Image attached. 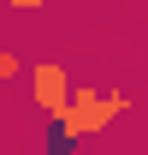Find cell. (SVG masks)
I'll return each instance as SVG.
<instances>
[{"instance_id":"5b68a950","label":"cell","mask_w":148,"mask_h":155,"mask_svg":"<svg viewBox=\"0 0 148 155\" xmlns=\"http://www.w3.org/2000/svg\"><path fill=\"white\" fill-rule=\"evenodd\" d=\"M0 155H6V131H0Z\"/></svg>"},{"instance_id":"6da1fadb","label":"cell","mask_w":148,"mask_h":155,"mask_svg":"<svg viewBox=\"0 0 148 155\" xmlns=\"http://www.w3.org/2000/svg\"><path fill=\"white\" fill-rule=\"evenodd\" d=\"M130 114V90H89V84H77V96H71V107L54 119V137L59 143H83V137H101V131H113V119H125Z\"/></svg>"},{"instance_id":"277c9868","label":"cell","mask_w":148,"mask_h":155,"mask_svg":"<svg viewBox=\"0 0 148 155\" xmlns=\"http://www.w3.org/2000/svg\"><path fill=\"white\" fill-rule=\"evenodd\" d=\"M0 48H6V18H0Z\"/></svg>"},{"instance_id":"7a4b0ae2","label":"cell","mask_w":148,"mask_h":155,"mask_svg":"<svg viewBox=\"0 0 148 155\" xmlns=\"http://www.w3.org/2000/svg\"><path fill=\"white\" fill-rule=\"evenodd\" d=\"M30 96H36V107L48 119H59L65 107H71L77 84H71V72H65L59 60H36V66H30Z\"/></svg>"},{"instance_id":"3957f363","label":"cell","mask_w":148,"mask_h":155,"mask_svg":"<svg viewBox=\"0 0 148 155\" xmlns=\"http://www.w3.org/2000/svg\"><path fill=\"white\" fill-rule=\"evenodd\" d=\"M18 78H30V66H24V54L6 42V48H0V84H18Z\"/></svg>"},{"instance_id":"8992f818","label":"cell","mask_w":148,"mask_h":155,"mask_svg":"<svg viewBox=\"0 0 148 155\" xmlns=\"http://www.w3.org/2000/svg\"><path fill=\"white\" fill-rule=\"evenodd\" d=\"M6 155H18V149H6Z\"/></svg>"}]
</instances>
